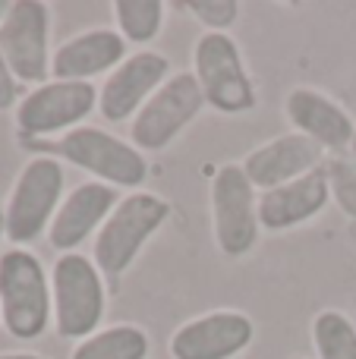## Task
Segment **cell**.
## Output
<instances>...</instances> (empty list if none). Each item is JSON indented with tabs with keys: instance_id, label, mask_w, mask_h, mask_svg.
I'll use <instances>...</instances> for the list:
<instances>
[{
	"instance_id": "1",
	"label": "cell",
	"mask_w": 356,
	"mask_h": 359,
	"mask_svg": "<svg viewBox=\"0 0 356 359\" xmlns=\"http://www.w3.org/2000/svg\"><path fill=\"white\" fill-rule=\"evenodd\" d=\"M54 318L50 280L35 252L16 246L0 255V322L19 341H35Z\"/></svg>"
},
{
	"instance_id": "2",
	"label": "cell",
	"mask_w": 356,
	"mask_h": 359,
	"mask_svg": "<svg viewBox=\"0 0 356 359\" xmlns=\"http://www.w3.org/2000/svg\"><path fill=\"white\" fill-rule=\"evenodd\" d=\"M54 328L67 341H85L98 331L107 309L104 274L95 259L82 252H63L50 268Z\"/></svg>"
},
{
	"instance_id": "3",
	"label": "cell",
	"mask_w": 356,
	"mask_h": 359,
	"mask_svg": "<svg viewBox=\"0 0 356 359\" xmlns=\"http://www.w3.org/2000/svg\"><path fill=\"white\" fill-rule=\"evenodd\" d=\"M170 217V202L158 192H130L120 198L117 208L104 221V227L95 233V265L101 274L120 278L136 262L142 246L164 227Z\"/></svg>"
},
{
	"instance_id": "4",
	"label": "cell",
	"mask_w": 356,
	"mask_h": 359,
	"mask_svg": "<svg viewBox=\"0 0 356 359\" xmlns=\"http://www.w3.org/2000/svg\"><path fill=\"white\" fill-rule=\"evenodd\" d=\"M50 158H63L67 164H76L79 170L92 174L98 183L139 189L149 180V161L132 142L114 136L98 126H76L63 133L57 142H48Z\"/></svg>"
},
{
	"instance_id": "5",
	"label": "cell",
	"mask_w": 356,
	"mask_h": 359,
	"mask_svg": "<svg viewBox=\"0 0 356 359\" xmlns=\"http://www.w3.org/2000/svg\"><path fill=\"white\" fill-rule=\"evenodd\" d=\"M193 76L205 104L218 114H246L256 107V86L243 54L227 32H205L193 48Z\"/></svg>"
},
{
	"instance_id": "6",
	"label": "cell",
	"mask_w": 356,
	"mask_h": 359,
	"mask_svg": "<svg viewBox=\"0 0 356 359\" xmlns=\"http://www.w3.org/2000/svg\"><path fill=\"white\" fill-rule=\"evenodd\" d=\"M63 164L50 155L32 158L16 177L4 215L10 243H32L50 230L57 208L63 202Z\"/></svg>"
},
{
	"instance_id": "7",
	"label": "cell",
	"mask_w": 356,
	"mask_h": 359,
	"mask_svg": "<svg viewBox=\"0 0 356 359\" xmlns=\"http://www.w3.org/2000/svg\"><path fill=\"white\" fill-rule=\"evenodd\" d=\"M212 227L221 255L243 259L259 243V196L243 164H224L212 177Z\"/></svg>"
},
{
	"instance_id": "8",
	"label": "cell",
	"mask_w": 356,
	"mask_h": 359,
	"mask_svg": "<svg viewBox=\"0 0 356 359\" xmlns=\"http://www.w3.org/2000/svg\"><path fill=\"white\" fill-rule=\"evenodd\" d=\"M205 107L199 82L193 73H177L142 104V111L132 117L130 142L139 151H161L193 123Z\"/></svg>"
},
{
	"instance_id": "9",
	"label": "cell",
	"mask_w": 356,
	"mask_h": 359,
	"mask_svg": "<svg viewBox=\"0 0 356 359\" xmlns=\"http://www.w3.org/2000/svg\"><path fill=\"white\" fill-rule=\"evenodd\" d=\"M0 54L25 86H44L50 73V6L41 0H16L0 22Z\"/></svg>"
},
{
	"instance_id": "10",
	"label": "cell",
	"mask_w": 356,
	"mask_h": 359,
	"mask_svg": "<svg viewBox=\"0 0 356 359\" xmlns=\"http://www.w3.org/2000/svg\"><path fill=\"white\" fill-rule=\"evenodd\" d=\"M98 107L92 82H44L32 88L16 107V130L22 139H44L69 133Z\"/></svg>"
},
{
	"instance_id": "11",
	"label": "cell",
	"mask_w": 356,
	"mask_h": 359,
	"mask_svg": "<svg viewBox=\"0 0 356 359\" xmlns=\"http://www.w3.org/2000/svg\"><path fill=\"white\" fill-rule=\"evenodd\" d=\"M170 79V60L158 50L130 54L98 88V111L107 123L136 117L142 104Z\"/></svg>"
},
{
	"instance_id": "12",
	"label": "cell",
	"mask_w": 356,
	"mask_h": 359,
	"mask_svg": "<svg viewBox=\"0 0 356 359\" xmlns=\"http://www.w3.org/2000/svg\"><path fill=\"white\" fill-rule=\"evenodd\" d=\"M256 337V325L246 312L214 309L183 322L170 334L174 359H233Z\"/></svg>"
},
{
	"instance_id": "13",
	"label": "cell",
	"mask_w": 356,
	"mask_h": 359,
	"mask_svg": "<svg viewBox=\"0 0 356 359\" xmlns=\"http://www.w3.org/2000/svg\"><path fill=\"white\" fill-rule=\"evenodd\" d=\"M120 196L114 186L98 183V180H85L76 183L73 189L63 196L60 208H57L54 221L48 230V243L57 252H79V243H85L92 233L104 227L111 211L117 208Z\"/></svg>"
},
{
	"instance_id": "14",
	"label": "cell",
	"mask_w": 356,
	"mask_h": 359,
	"mask_svg": "<svg viewBox=\"0 0 356 359\" xmlns=\"http://www.w3.org/2000/svg\"><path fill=\"white\" fill-rule=\"evenodd\" d=\"M240 164L259 192H268L319 170L325 164V149H319L313 139L300 136V133H281L265 145L252 149Z\"/></svg>"
},
{
	"instance_id": "15",
	"label": "cell",
	"mask_w": 356,
	"mask_h": 359,
	"mask_svg": "<svg viewBox=\"0 0 356 359\" xmlns=\"http://www.w3.org/2000/svg\"><path fill=\"white\" fill-rule=\"evenodd\" d=\"M284 114H287L294 133L313 139L319 149L344 151L353 145V136H356L353 117L334 98L319 92V88L313 86L290 88L287 101H284Z\"/></svg>"
},
{
	"instance_id": "16",
	"label": "cell",
	"mask_w": 356,
	"mask_h": 359,
	"mask_svg": "<svg viewBox=\"0 0 356 359\" xmlns=\"http://www.w3.org/2000/svg\"><path fill=\"white\" fill-rule=\"evenodd\" d=\"M126 60V38L114 29H88L67 38L50 57V76L60 82H88L92 76H111Z\"/></svg>"
},
{
	"instance_id": "17",
	"label": "cell",
	"mask_w": 356,
	"mask_h": 359,
	"mask_svg": "<svg viewBox=\"0 0 356 359\" xmlns=\"http://www.w3.org/2000/svg\"><path fill=\"white\" fill-rule=\"evenodd\" d=\"M328 198H331V192H328L325 168H319L313 174L294 180V183L259 192V224L265 230H271V233L300 227V224L313 221L325 208Z\"/></svg>"
},
{
	"instance_id": "18",
	"label": "cell",
	"mask_w": 356,
	"mask_h": 359,
	"mask_svg": "<svg viewBox=\"0 0 356 359\" xmlns=\"http://www.w3.org/2000/svg\"><path fill=\"white\" fill-rule=\"evenodd\" d=\"M151 341L139 325H111L79 341L69 359H149Z\"/></svg>"
},
{
	"instance_id": "19",
	"label": "cell",
	"mask_w": 356,
	"mask_h": 359,
	"mask_svg": "<svg viewBox=\"0 0 356 359\" xmlns=\"http://www.w3.org/2000/svg\"><path fill=\"white\" fill-rule=\"evenodd\" d=\"M313 347L319 359H356V325L341 309H322L313 318Z\"/></svg>"
},
{
	"instance_id": "20",
	"label": "cell",
	"mask_w": 356,
	"mask_h": 359,
	"mask_svg": "<svg viewBox=\"0 0 356 359\" xmlns=\"http://www.w3.org/2000/svg\"><path fill=\"white\" fill-rule=\"evenodd\" d=\"M114 19H117V32L126 38V44L155 41L164 25V4L161 0H117Z\"/></svg>"
},
{
	"instance_id": "21",
	"label": "cell",
	"mask_w": 356,
	"mask_h": 359,
	"mask_svg": "<svg viewBox=\"0 0 356 359\" xmlns=\"http://www.w3.org/2000/svg\"><path fill=\"white\" fill-rule=\"evenodd\" d=\"M322 168H325L328 192L338 202V208L356 221V158L331 155V158H325Z\"/></svg>"
},
{
	"instance_id": "22",
	"label": "cell",
	"mask_w": 356,
	"mask_h": 359,
	"mask_svg": "<svg viewBox=\"0 0 356 359\" xmlns=\"http://www.w3.org/2000/svg\"><path fill=\"white\" fill-rule=\"evenodd\" d=\"M186 10L202 25H208V32H227L240 16L237 0H189Z\"/></svg>"
},
{
	"instance_id": "23",
	"label": "cell",
	"mask_w": 356,
	"mask_h": 359,
	"mask_svg": "<svg viewBox=\"0 0 356 359\" xmlns=\"http://www.w3.org/2000/svg\"><path fill=\"white\" fill-rule=\"evenodd\" d=\"M16 101H19V79L13 76L6 57L0 54V111H10Z\"/></svg>"
},
{
	"instance_id": "24",
	"label": "cell",
	"mask_w": 356,
	"mask_h": 359,
	"mask_svg": "<svg viewBox=\"0 0 356 359\" xmlns=\"http://www.w3.org/2000/svg\"><path fill=\"white\" fill-rule=\"evenodd\" d=\"M0 359H44L38 353H0Z\"/></svg>"
},
{
	"instance_id": "25",
	"label": "cell",
	"mask_w": 356,
	"mask_h": 359,
	"mask_svg": "<svg viewBox=\"0 0 356 359\" xmlns=\"http://www.w3.org/2000/svg\"><path fill=\"white\" fill-rule=\"evenodd\" d=\"M6 13H10V4H4V0H0V22L6 19Z\"/></svg>"
},
{
	"instance_id": "26",
	"label": "cell",
	"mask_w": 356,
	"mask_h": 359,
	"mask_svg": "<svg viewBox=\"0 0 356 359\" xmlns=\"http://www.w3.org/2000/svg\"><path fill=\"white\" fill-rule=\"evenodd\" d=\"M0 236H6V215L0 211Z\"/></svg>"
},
{
	"instance_id": "27",
	"label": "cell",
	"mask_w": 356,
	"mask_h": 359,
	"mask_svg": "<svg viewBox=\"0 0 356 359\" xmlns=\"http://www.w3.org/2000/svg\"><path fill=\"white\" fill-rule=\"evenodd\" d=\"M350 149H353V158H356V136H353V145H350Z\"/></svg>"
},
{
	"instance_id": "28",
	"label": "cell",
	"mask_w": 356,
	"mask_h": 359,
	"mask_svg": "<svg viewBox=\"0 0 356 359\" xmlns=\"http://www.w3.org/2000/svg\"><path fill=\"white\" fill-rule=\"evenodd\" d=\"M296 359H303V356H296Z\"/></svg>"
}]
</instances>
